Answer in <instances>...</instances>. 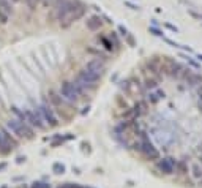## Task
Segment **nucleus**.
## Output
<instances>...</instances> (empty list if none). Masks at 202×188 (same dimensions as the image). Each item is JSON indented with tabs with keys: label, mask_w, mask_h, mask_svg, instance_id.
Listing matches in <instances>:
<instances>
[{
	"label": "nucleus",
	"mask_w": 202,
	"mask_h": 188,
	"mask_svg": "<svg viewBox=\"0 0 202 188\" xmlns=\"http://www.w3.org/2000/svg\"><path fill=\"white\" fill-rule=\"evenodd\" d=\"M52 0H40V3H43V5H49Z\"/></svg>",
	"instance_id": "26"
},
{
	"label": "nucleus",
	"mask_w": 202,
	"mask_h": 188,
	"mask_svg": "<svg viewBox=\"0 0 202 188\" xmlns=\"http://www.w3.org/2000/svg\"><path fill=\"white\" fill-rule=\"evenodd\" d=\"M164 25H166V27H167V29H169V30H172V32H177V27H174L172 24H169V22H166Z\"/></svg>",
	"instance_id": "23"
},
{
	"label": "nucleus",
	"mask_w": 202,
	"mask_h": 188,
	"mask_svg": "<svg viewBox=\"0 0 202 188\" xmlns=\"http://www.w3.org/2000/svg\"><path fill=\"white\" fill-rule=\"evenodd\" d=\"M126 7H130L131 10H139V7H136V5H133V3H130V2H126Z\"/></svg>",
	"instance_id": "24"
},
{
	"label": "nucleus",
	"mask_w": 202,
	"mask_h": 188,
	"mask_svg": "<svg viewBox=\"0 0 202 188\" xmlns=\"http://www.w3.org/2000/svg\"><path fill=\"white\" fill-rule=\"evenodd\" d=\"M85 68L87 70H90V71H93L95 74H98V76H101L104 73V63L103 62H100V59H97V60H90L87 65H85Z\"/></svg>",
	"instance_id": "9"
},
{
	"label": "nucleus",
	"mask_w": 202,
	"mask_h": 188,
	"mask_svg": "<svg viewBox=\"0 0 202 188\" xmlns=\"http://www.w3.org/2000/svg\"><path fill=\"white\" fill-rule=\"evenodd\" d=\"M40 114H41L43 120L48 122V125H51V126H57V125H59V120H57V117H55V114H54V111L51 109L49 104H46V103L41 104V106H40Z\"/></svg>",
	"instance_id": "6"
},
{
	"label": "nucleus",
	"mask_w": 202,
	"mask_h": 188,
	"mask_svg": "<svg viewBox=\"0 0 202 188\" xmlns=\"http://www.w3.org/2000/svg\"><path fill=\"white\" fill-rule=\"evenodd\" d=\"M101 41H103L104 48L108 49V51H112V48H114V46H112V41H109L108 38H101Z\"/></svg>",
	"instance_id": "16"
},
{
	"label": "nucleus",
	"mask_w": 202,
	"mask_h": 188,
	"mask_svg": "<svg viewBox=\"0 0 202 188\" xmlns=\"http://www.w3.org/2000/svg\"><path fill=\"white\" fill-rule=\"evenodd\" d=\"M32 188H41V184H36V182H35V184L32 185Z\"/></svg>",
	"instance_id": "27"
},
{
	"label": "nucleus",
	"mask_w": 202,
	"mask_h": 188,
	"mask_svg": "<svg viewBox=\"0 0 202 188\" xmlns=\"http://www.w3.org/2000/svg\"><path fill=\"white\" fill-rule=\"evenodd\" d=\"M145 88H156L158 87V81H155V79H147L145 81Z\"/></svg>",
	"instance_id": "12"
},
{
	"label": "nucleus",
	"mask_w": 202,
	"mask_h": 188,
	"mask_svg": "<svg viewBox=\"0 0 202 188\" xmlns=\"http://www.w3.org/2000/svg\"><path fill=\"white\" fill-rule=\"evenodd\" d=\"M198 59H199V60H202V54H199V55H198Z\"/></svg>",
	"instance_id": "30"
},
{
	"label": "nucleus",
	"mask_w": 202,
	"mask_h": 188,
	"mask_svg": "<svg viewBox=\"0 0 202 188\" xmlns=\"http://www.w3.org/2000/svg\"><path fill=\"white\" fill-rule=\"evenodd\" d=\"M101 24H103V21H101L100 16H92V18L87 19V29L92 30V32L98 30L100 27H101Z\"/></svg>",
	"instance_id": "10"
},
{
	"label": "nucleus",
	"mask_w": 202,
	"mask_h": 188,
	"mask_svg": "<svg viewBox=\"0 0 202 188\" xmlns=\"http://www.w3.org/2000/svg\"><path fill=\"white\" fill-rule=\"evenodd\" d=\"M119 32H120V35H123V36H125L126 33H128V30H126L123 25H119Z\"/></svg>",
	"instance_id": "22"
},
{
	"label": "nucleus",
	"mask_w": 202,
	"mask_h": 188,
	"mask_svg": "<svg viewBox=\"0 0 202 188\" xmlns=\"http://www.w3.org/2000/svg\"><path fill=\"white\" fill-rule=\"evenodd\" d=\"M41 188H51L49 184H41Z\"/></svg>",
	"instance_id": "28"
},
{
	"label": "nucleus",
	"mask_w": 202,
	"mask_h": 188,
	"mask_svg": "<svg viewBox=\"0 0 202 188\" xmlns=\"http://www.w3.org/2000/svg\"><path fill=\"white\" fill-rule=\"evenodd\" d=\"M175 166H177V161L172 157H167V158H163V160L158 158V163H156V168H158L163 174H166V175L174 174Z\"/></svg>",
	"instance_id": "5"
},
{
	"label": "nucleus",
	"mask_w": 202,
	"mask_h": 188,
	"mask_svg": "<svg viewBox=\"0 0 202 188\" xmlns=\"http://www.w3.org/2000/svg\"><path fill=\"white\" fill-rule=\"evenodd\" d=\"M166 43H169V44H171V46H174V48H180V46H182V44H177L175 41H172V40H169V38H166Z\"/></svg>",
	"instance_id": "21"
},
{
	"label": "nucleus",
	"mask_w": 202,
	"mask_h": 188,
	"mask_svg": "<svg viewBox=\"0 0 202 188\" xmlns=\"http://www.w3.org/2000/svg\"><path fill=\"white\" fill-rule=\"evenodd\" d=\"M183 57L188 60V63H189V65H193L194 68H199V63H198V62H194V60H193L191 57H188V55H183Z\"/></svg>",
	"instance_id": "19"
},
{
	"label": "nucleus",
	"mask_w": 202,
	"mask_h": 188,
	"mask_svg": "<svg viewBox=\"0 0 202 188\" xmlns=\"http://www.w3.org/2000/svg\"><path fill=\"white\" fill-rule=\"evenodd\" d=\"M24 117H25V122L32 126H36V128H44V123H43V117L38 112H32V111H25L24 112Z\"/></svg>",
	"instance_id": "8"
},
{
	"label": "nucleus",
	"mask_w": 202,
	"mask_h": 188,
	"mask_svg": "<svg viewBox=\"0 0 202 188\" xmlns=\"http://www.w3.org/2000/svg\"><path fill=\"white\" fill-rule=\"evenodd\" d=\"M63 188H82V187H81V185H76V184H74V185H65Z\"/></svg>",
	"instance_id": "25"
},
{
	"label": "nucleus",
	"mask_w": 202,
	"mask_h": 188,
	"mask_svg": "<svg viewBox=\"0 0 202 188\" xmlns=\"http://www.w3.org/2000/svg\"><path fill=\"white\" fill-rule=\"evenodd\" d=\"M100 79V76L98 74H95L93 71L90 70H87V68H84L79 71V74H77L76 77V81L81 84V87H84L87 90V88H93V87H97V82Z\"/></svg>",
	"instance_id": "3"
},
{
	"label": "nucleus",
	"mask_w": 202,
	"mask_h": 188,
	"mask_svg": "<svg viewBox=\"0 0 202 188\" xmlns=\"http://www.w3.org/2000/svg\"><path fill=\"white\" fill-rule=\"evenodd\" d=\"M24 2H25V5H27V7H29L30 10H35L36 5L40 3V0H24Z\"/></svg>",
	"instance_id": "14"
},
{
	"label": "nucleus",
	"mask_w": 202,
	"mask_h": 188,
	"mask_svg": "<svg viewBox=\"0 0 202 188\" xmlns=\"http://www.w3.org/2000/svg\"><path fill=\"white\" fill-rule=\"evenodd\" d=\"M52 171H54L55 174H63V172H65V166L62 164V163H54Z\"/></svg>",
	"instance_id": "11"
},
{
	"label": "nucleus",
	"mask_w": 202,
	"mask_h": 188,
	"mask_svg": "<svg viewBox=\"0 0 202 188\" xmlns=\"http://www.w3.org/2000/svg\"><path fill=\"white\" fill-rule=\"evenodd\" d=\"M11 2H22V0H11Z\"/></svg>",
	"instance_id": "31"
},
{
	"label": "nucleus",
	"mask_w": 202,
	"mask_h": 188,
	"mask_svg": "<svg viewBox=\"0 0 202 188\" xmlns=\"http://www.w3.org/2000/svg\"><path fill=\"white\" fill-rule=\"evenodd\" d=\"M60 97L65 100V101L68 103H76L77 100H79V95L76 93V90L73 88L71 82H63L60 87Z\"/></svg>",
	"instance_id": "4"
},
{
	"label": "nucleus",
	"mask_w": 202,
	"mask_h": 188,
	"mask_svg": "<svg viewBox=\"0 0 202 188\" xmlns=\"http://www.w3.org/2000/svg\"><path fill=\"white\" fill-rule=\"evenodd\" d=\"M7 126L11 133H14L18 137H27V139H30L33 137V131L32 128L29 126L27 122H22L19 119H10L7 122Z\"/></svg>",
	"instance_id": "2"
},
{
	"label": "nucleus",
	"mask_w": 202,
	"mask_h": 188,
	"mask_svg": "<svg viewBox=\"0 0 202 188\" xmlns=\"http://www.w3.org/2000/svg\"><path fill=\"white\" fill-rule=\"evenodd\" d=\"M147 100H149L150 103H156V101H158V95H155V93H150Z\"/></svg>",
	"instance_id": "20"
},
{
	"label": "nucleus",
	"mask_w": 202,
	"mask_h": 188,
	"mask_svg": "<svg viewBox=\"0 0 202 188\" xmlns=\"http://www.w3.org/2000/svg\"><path fill=\"white\" fill-rule=\"evenodd\" d=\"M5 168H7V164H5V163H3V164H0V171H2V169H5Z\"/></svg>",
	"instance_id": "29"
},
{
	"label": "nucleus",
	"mask_w": 202,
	"mask_h": 188,
	"mask_svg": "<svg viewBox=\"0 0 202 188\" xmlns=\"http://www.w3.org/2000/svg\"><path fill=\"white\" fill-rule=\"evenodd\" d=\"M85 11H87V7L81 0H66L63 5L54 8V14L62 27H68L77 19H81L85 14Z\"/></svg>",
	"instance_id": "1"
},
{
	"label": "nucleus",
	"mask_w": 202,
	"mask_h": 188,
	"mask_svg": "<svg viewBox=\"0 0 202 188\" xmlns=\"http://www.w3.org/2000/svg\"><path fill=\"white\" fill-rule=\"evenodd\" d=\"M126 40H128V43H130V46H136V41H134V38H133V35L131 33H126Z\"/></svg>",
	"instance_id": "18"
},
{
	"label": "nucleus",
	"mask_w": 202,
	"mask_h": 188,
	"mask_svg": "<svg viewBox=\"0 0 202 188\" xmlns=\"http://www.w3.org/2000/svg\"><path fill=\"white\" fill-rule=\"evenodd\" d=\"M175 169H177V171H178V172H180V174H185V172H186V164H185L183 161H180V163H177Z\"/></svg>",
	"instance_id": "15"
},
{
	"label": "nucleus",
	"mask_w": 202,
	"mask_h": 188,
	"mask_svg": "<svg viewBox=\"0 0 202 188\" xmlns=\"http://www.w3.org/2000/svg\"><path fill=\"white\" fill-rule=\"evenodd\" d=\"M141 152L147 155L149 160H158V158H160V152L156 150V147H155L145 136H144V139H142V142H141Z\"/></svg>",
	"instance_id": "7"
},
{
	"label": "nucleus",
	"mask_w": 202,
	"mask_h": 188,
	"mask_svg": "<svg viewBox=\"0 0 202 188\" xmlns=\"http://www.w3.org/2000/svg\"><path fill=\"white\" fill-rule=\"evenodd\" d=\"M193 175L198 177V179H199V177H202V168H201L199 164H194L193 166Z\"/></svg>",
	"instance_id": "13"
},
{
	"label": "nucleus",
	"mask_w": 202,
	"mask_h": 188,
	"mask_svg": "<svg viewBox=\"0 0 202 188\" xmlns=\"http://www.w3.org/2000/svg\"><path fill=\"white\" fill-rule=\"evenodd\" d=\"M149 32H150V33H153V35H156V36H163V32H161V30H158L156 27H149Z\"/></svg>",
	"instance_id": "17"
}]
</instances>
